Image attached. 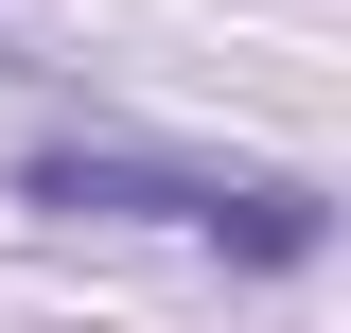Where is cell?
Masks as SVG:
<instances>
[{
  "label": "cell",
  "instance_id": "6da1fadb",
  "mask_svg": "<svg viewBox=\"0 0 351 333\" xmlns=\"http://www.w3.org/2000/svg\"><path fill=\"white\" fill-rule=\"evenodd\" d=\"M18 210H53V228H176V246H228V263H316L334 246V193L316 175L158 158V140H36L18 158Z\"/></svg>",
  "mask_w": 351,
  "mask_h": 333
}]
</instances>
